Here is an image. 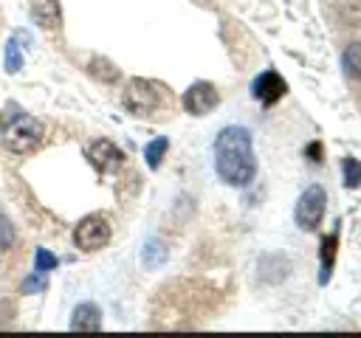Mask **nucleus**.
I'll return each instance as SVG.
<instances>
[{
	"label": "nucleus",
	"mask_w": 361,
	"mask_h": 338,
	"mask_svg": "<svg viewBox=\"0 0 361 338\" xmlns=\"http://www.w3.org/2000/svg\"><path fill=\"white\" fill-rule=\"evenodd\" d=\"M214 169L223 183L228 186H248L257 175V158H254V141L251 132L240 124H228L214 138Z\"/></svg>",
	"instance_id": "nucleus-1"
},
{
	"label": "nucleus",
	"mask_w": 361,
	"mask_h": 338,
	"mask_svg": "<svg viewBox=\"0 0 361 338\" xmlns=\"http://www.w3.org/2000/svg\"><path fill=\"white\" fill-rule=\"evenodd\" d=\"M121 101L133 115L147 118V115H155L166 104V87L152 79H130Z\"/></svg>",
	"instance_id": "nucleus-2"
},
{
	"label": "nucleus",
	"mask_w": 361,
	"mask_h": 338,
	"mask_svg": "<svg viewBox=\"0 0 361 338\" xmlns=\"http://www.w3.org/2000/svg\"><path fill=\"white\" fill-rule=\"evenodd\" d=\"M39 138H42V124L28 113H17L3 124V144L11 152H28L39 144Z\"/></svg>",
	"instance_id": "nucleus-3"
},
{
	"label": "nucleus",
	"mask_w": 361,
	"mask_h": 338,
	"mask_svg": "<svg viewBox=\"0 0 361 338\" xmlns=\"http://www.w3.org/2000/svg\"><path fill=\"white\" fill-rule=\"evenodd\" d=\"M324 208H327V192L319 183H313L299 194L296 208H293V220L302 231H316V225L324 217Z\"/></svg>",
	"instance_id": "nucleus-4"
},
{
	"label": "nucleus",
	"mask_w": 361,
	"mask_h": 338,
	"mask_svg": "<svg viewBox=\"0 0 361 338\" xmlns=\"http://www.w3.org/2000/svg\"><path fill=\"white\" fill-rule=\"evenodd\" d=\"M73 242L82 251H99L110 242V223L102 214H87L73 228Z\"/></svg>",
	"instance_id": "nucleus-5"
},
{
	"label": "nucleus",
	"mask_w": 361,
	"mask_h": 338,
	"mask_svg": "<svg viewBox=\"0 0 361 338\" xmlns=\"http://www.w3.org/2000/svg\"><path fill=\"white\" fill-rule=\"evenodd\" d=\"M217 104H220V93H217V87L212 82H192L189 90L183 93V107L192 115H206Z\"/></svg>",
	"instance_id": "nucleus-6"
},
{
	"label": "nucleus",
	"mask_w": 361,
	"mask_h": 338,
	"mask_svg": "<svg viewBox=\"0 0 361 338\" xmlns=\"http://www.w3.org/2000/svg\"><path fill=\"white\" fill-rule=\"evenodd\" d=\"M285 93H288V82H285L276 70H262V73L254 76V82H251V96H254L262 107L276 104Z\"/></svg>",
	"instance_id": "nucleus-7"
},
{
	"label": "nucleus",
	"mask_w": 361,
	"mask_h": 338,
	"mask_svg": "<svg viewBox=\"0 0 361 338\" xmlns=\"http://www.w3.org/2000/svg\"><path fill=\"white\" fill-rule=\"evenodd\" d=\"M87 161H90V166H93L99 175H110V172H116V169L121 166L124 152H121L113 141L99 138V141H93V144L87 146Z\"/></svg>",
	"instance_id": "nucleus-8"
},
{
	"label": "nucleus",
	"mask_w": 361,
	"mask_h": 338,
	"mask_svg": "<svg viewBox=\"0 0 361 338\" xmlns=\"http://www.w3.org/2000/svg\"><path fill=\"white\" fill-rule=\"evenodd\" d=\"M102 327V310L93 301H82L71 313V330L76 332H96Z\"/></svg>",
	"instance_id": "nucleus-9"
},
{
	"label": "nucleus",
	"mask_w": 361,
	"mask_h": 338,
	"mask_svg": "<svg viewBox=\"0 0 361 338\" xmlns=\"http://www.w3.org/2000/svg\"><path fill=\"white\" fill-rule=\"evenodd\" d=\"M31 17L45 31H56L62 25V8H59L56 0H34L31 3Z\"/></svg>",
	"instance_id": "nucleus-10"
},
{
	"label": "nucleus",
	"mask_w": 361,
	"mask_h": 338,
	"mask_svg": "<svg viewBox=\"0 0 361 338\" xmlns=\"http://www.w3.org/2000/svg\"><path fill=\"white\" fill-rule=\"evenodd\" d=\"M336 251H338V234H324V237H322V245H319V259H322L319 282H322V284L330 282L333 262H336Z\"/></svg>",
	"instance_id": "nucleus-11"
},
{
	"label": "nucleus",
	"mask_w": 361,
	"mask_h": 338,
	"mask_svg": "<svg viewBox=\"0 0 361 338\" xmlns=\"http://www.w3.org/2000/svg\"><path fill=\"white\" fill-rule=\"evenodd\" d=\"M341 65H344V73H347V76L361 79V42H353V45L344 48Z\"/></svg>",
	"instance_id": "nucleus-12"
},
{
	"label": "nucleus",
	"mask_w": 361,
	"mask_h": 338,
	"mask_svg": "<svg viewBox=\"0 0 361 338\" xmlns=\"http://www.w3.org/2000/svg\"><path fill=\"white\" fill-rule=\"evenodd\" d=\"M166 149H169V141H166L164 135H158L155 141H149V144L144 146L147 166H149V169H158V166H161V161H164V155H166Z\"/></svg>",
	"instance_id": "nucleus-13"
},
{
	"label": "nucleus",
	"mask_w": 361,
	"mask_h": 338,
	"mask_svg": "<svg viewBox=\"0 0 361 338\" xmlns=\"http://www.w3.org/2000/svg\"><path fill=\"white\" fill-rule=\"evenodd\" d=\"M90 73H93V76H99L102 82H116V79H118V68H116L113 62L102 59V56L90 59Z\"/></svg>",
	"instance_id": "nucleus-14"
},
{
	"label": "nucleus",
	"mask_w": 361,
	"mask_h": 338,
	"mask_svg": "<svg viewBox=\"0 0 361 338\" xmlns=\"http://www.w3.org/2000/svg\"><path fill=\"white\" fill-rule=\"evenodd\" d=\"M341 172H344V186L347 189H358L361 186V161L344 158L341 161Z\"/></svg>",
	"instance_id": "nucleus-15"
},
{
	"label": "nucleus",
	"mask_w": 361,
	"mask_h": 338,
	"mask_svg": "<svg viewBox=\"0 0 361 338\" xmlns=\"http://www.w3.org/2000/svg\"><path fill=\"white\" fill-rule=\"evenodd\" d=\"M23 68V54H20V45H17V37H11L6 42V70L8 73H20Z\"/></svg>",
	"instance_id": "nucleus-16"
},
{
	"label": "nucleus",
	"mask_w": 361,
	"mask_h": 338,
	"mask_svg": "<svg viewBox=\"0 0 361 338\" xmlns=\"http://www.w3.org/2000/svg\"><path fill=\"white\" fill-rule=\"evenodd\" d=\"M56 265H59V259H56L51 251L37 248V254H34V270H37V273H45V276H48V273H51Z\"/></svg>",
	"instance_id": "nucleus-17"
},
{
	"label": "nucleus",
	"mask_w": 361,
	"mask_h": 338,
	"mask_svg": "<svg viewBox=\"0 0 361 338\" xmlns=\"http://www.w3.org/2000/svg\"><path fill=\"white\" fill-rule=\"evenodd\" d=\"M14 245V225L6 214H0V251H8Z\"/></svg>",
	"instance_id": "nucleus-18"
},
{
	"label": "nucleus",
	"mask_w": 361,
	"mask_h": 338,
	"mask_svg": "<svg viewBox=\"0 0 361 338\" xmlns=\"http://www.w3.org/2000/svg\"><path fill=\"white\" fill-rule=\"evenodd\" d=\"M45 273H37L34 270V276H28L25 282H23V293H42L45 290Z\"/></svg>",
	"instance_id": "nucleus-19"
}]
</instances>
